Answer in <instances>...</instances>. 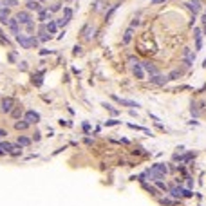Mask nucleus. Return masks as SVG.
Instances as JSON below:
<instances>
[{
    "label": "nucleus",
    "instance_id": "obj_1",
    "mask_svg": "<svg viewBox=\"0 0 206 206\" xmlns=\"http://www.w3.org/2000/svg\"><path fill=\"white\" fill-rule=\"evenodd\" d=\"M130 63H132V71H134V76L137 80H143V76H145V69H143V65L137 61L136 58H130Z\"/></svg>",
    "mask_w": 206,
    "mask_h": 206
},
{
    "label": "nucleus",
    "instance_id": "obj_2",
    "mask_svg": "<svg viewBox=\"0 0 206 206\" xmlns=\"http://www.w3.org/2000/svg\"><path fill=\"white\" fill-rule=\"evenodd\" d=\"M150 170H152L154 174H156V175H157V177H159V179H161V177H163V175H164V174H166V172H168V166H166V164H164V163H156V164H154V166L150 168Z\"/></svg>",
    "mask_w": 206,
    "mask_h": 206
},
{
    "label": "nucleus",
    "instance_id": "obj_3",
    "mask_svg": "<svg viewBox=\"0 0 206 206\" xmlns=\"http://www.w3.org/2000/svg\"><path fill=\"white\" fill-rule=\"evenodd\" d=\"M168 192H170V195H174V197H181V195L192 197V192H190V190H183L181 186H174V188H170Z\"/></svg>",
    "mask_w": 206,
    "mask_h": 206
},
{
    "label": "nucleus",
    "instance_id": "obj_4",
    "mask_svg": "<svg viewBox=\"0 0 206 206\" xmlns=\"http://www.w3.org/2000/svg\"><path fill=\"white\" fill-rule=\"evenodd\" d=\"M13 105H15V100L13 98H4L0 101V108H2L4 112H13Z\"/></svg>",
    "mask_w": 206,
    "mask_h": 206
},
{
    "label": "nucleus",
    "instance_id": "obj_5",
    "mask_svg": "<svg viewBox=\"0 0 206 206\" xmlns=\"http://www.w3.org/2000/svg\"><path fill=\"white\" fill-rule=\"evenodd\" d=\"M16 20H18V24H24V25H27L31 22V15L27 11H20V13H16V16H15Z\"/></svg>",
    "mask_w": 206,
    "mask_h": 206
},
{
    "label": "nucleus",
    "instance_id": "obj_6",
    "mask_svg": "<svg viewBox=\"0 0 206 206\" xmlns=\"http://www.w3.org/2000/svg\"><path fill=\"white\" fill-rule=\"evenodd\" d=\"M38 119H40V114H38L36 111H27V112H25V121L29 123V125H33V123H38Z\"/></svg>",
    "mask_w": 206,
    "mask_h": 206
},
{
    "label": "nucleus",
    "instance_id": "obj_7",
    "mask_svg": "<svg viewBox=\"0 0 206 206\" xmlns=\"http://www.w3.org/2000/svg\"><path fill=\"white\" fill-rule=\"evenodd\" d=\"M150 83H154V85H164L168 81V76H163V74H156V76H150Z\"/></svg>",
    "mask_w": 206,
    "mask_h": 206
},
{
    "label": "nucleus",
    "instance_id": "obj_8",
    "mask_svg": "<svg viewBox=\"0 0 206 206\" xmlns=\"http://www.w3.org/2000/svg\"><path fill=\"white\" fill-rule=\"evenodd\" d=\"M16 42L24 47V49H31V36H24V34H18Z\"/></svg>",
    "mask_w": 206,
    "mask_h": 206
},
{
    "label": "nucleus",
    "instance_id": "obj_9",
    "mask_svg": "<svg viewBox=\"0 0 206 206\" xmlns=\"http://www.w3.org/2000/svg\"><path fill=\"white\" fill-rule=\"evenodd\" d=\"M143 69H145V71L150 74V76H156V74H159V71H157V67L156 65H152V63H150V61H143Z\"/></svg>",
    "mask_w": 206,
    "mask_h": 206
},
{
    "label": "nucleus",
    "instance_id": "obj_10",
    "mask_svg": "<svg viewBox=\"0 0 206 206\" xmlns=\"http://www.w3.org/2000/svg\"><path fill=\"white\" fill-rule=\"evenodd\" d=\"M186 5L194 15H197V13L201 11V0H190V4H186Z\"/></svg>",
    "mask_w": 206,
    "mask_h": 206
},
{
    "label": "nucleus",
    "instance_id": "obj_11",
    "mask_svg": "<svg viewBox=\"0 0 206 206\" xmlns=\"http://www.w3.org/2000/svg\"><path fill=\"white\" fill-rule=\"evenodd\" d=\"M8 25H9V29H11V33L15 34V36H18V34H20V29H18V20H16V18H9V22H8Z\"/></svg>",
    "mask_w": 206,
    "mask_h": 206
},
{
    "label": "nucleus",
    "instance_id": "obj_12",
    "mask_svg": "<svg viewBox=\"0 0 206 206\" xmlns=\"http://www.w3.org/2000/svg\"><path fill=\"white\" fill-rule=\"evenodd\" d=\"M183 58H184V61H186V65H192V63H194V60H195V54H192V51L186 47V49L183 51Z\"/></svg>",
    "mask_w": 206,
    "mask_h": 206
},
{
    "label": "nucleus",
    "instance_id": "obj_13",
    "mask_svg": "<svg viewBox=\"0 0 206 206\" xmlns=\"http://www.w3.org/2000/svg\"><path fill=\"white\" fill-rule=\"evenodd\" d=\"M194 36H195V49L197 51H201L203 49V40H201V29H199V27H195L194 29Z\"/></svg>",
    "mask_w": 206,
    "mask_h": 206
},
{
    "label": "nucleus",
    "instance_id": "obj_14",
    "mask_svg": "<svg viewBox=\"0 0 206 206\" xmlns=\"http://www.w3.org/2000/svg\"><path fill=\"white\" fill-rule=\"evenodd\" d=\"M94 33H96V27H92L91 24H87V25L83 27V36H85L87 40H91V38L94 36Z\"/></svg>",
    "mask_w": 206,
    "mask_h": 206
},
{
    "label": "nucleus",
    "instance_id": "obj_15",
    "mask_svg": "<svg viewBox=\"0 0 206 206\" xmlns=\"http://www.w3.org/2000/svg\"><path fill=\"white\" fill-rule=\"evenodd\" d=\"M0 22H2L4 25H8V22H9V8L0 9Z\"/></svg>",
    "mask_w": 206,
    "mask_h": 206
},
{
    "label": "nucleus",
    "instance_id": "obj_16",
    "mask_svg": "<svg viewBox=\"0 0 206 206\" xmlns=\"http://www.w3.org/2000/svg\"><path fill=\"white\" fill-rule=\"evenodd\" d=\"M112 98L118 101V103H121V105H127V107H139L137 103H134V101H130V100H123V98H118V96H112Z\"/></svg>",
    "mask_w": 206,
    "mask_h": 206
},
{
    "label": "nucleus",
    "instance_id": "obj_17",
    "mask_svg": "<svg viewBox=\"0 0 206 206\" xmlns=\"http://www.w3.org/2000/svg\"><path fill=\"white\" fill-rule=\"evenodd\" d=\"M132 34H134V29H132V27H128V29L125 31V34H123V40H121V42L127 45L130 40H132Z\"/></svg>",
    "mask_w": 206,
    "mask_h": 206
},
{
    "label": "nucleus",
    "instance_id": "obj_18",
    "mask_svg": "<svg viewBox=\"0 0 206 206\" xmlns=\"http://www.w3.org/2000/svg\"><path fill=\"white\" fill-rule=\"evenodd\" d=\"M25 8L29 9V11H40V9H42V5H40L36 0H33V2H27L25 4Z\"/></svg>",
    "mask_w": 206,
    "mask_h": 206
},
{
    "label": "nucleus",
    "instance_id": "obj_19",
    "mask_svg": "<svg viewBox=\"0 0 206 206\" xmlns=\"http://www.w3.org/2000/svg\"><path fill=\"white\" fill-rule=\"evenodd\" d=\"M49 13H51L49 9H45V8H42V9L38 11V20H42V22H45V20L49 18Z\"/></svg>",
    "mask_w": 206,
    "mask_h": 206
},
{
    "label": "nucleus",
    "instance_id": "obj_20",
    "mask_svg": "<svg viewBox=\"0 0 206 206\" xmlns=\"http://www.w3.org/2000/svg\"><path fill=\"white\" fill-rule=\"evenodd\" d=\"M71 18H72V9L71 8H63V20L65 22H71Z\"/></svg>",
    "mask_w": 206,
    "mask_h": 206
},
{
    "label": "nucleus",
    "instance_id": "obj_21",
    "mask_svg": "<svg viewBox=\"0 0 206 206\" xmlns=\"http://www.w3.org/2000/svg\"><path fill=\"white\" fill-rule=\"evenodd\" d=\"M47 31H49V34L56 33V31H58V24H56V22H49V24H47Z\"/></svg>",
    "mask_w": 206,
    "mask_h": 206
},
{
    "label": "nucleus",
    "instance_id": "obj_22",
    "mask_svg": "<svg viewBox=\"0 0 206 206\" xmlns=\"http://www.w3.org/2000/svg\"><path fill=\"white\" fill-rule=\"evenodd\" d=\"M190 111H192V116H194V118H197V116L201 114V108H199L197 103H192V108H190Z\"/></svg>",
    "mask_w": 206,
    "mask_h": 206
},
{
    "label": "nucleus",
    "instance_id": "obj_23",
    "mask_svg": "<svg viewBox=\"0 0 206 206\" xmlns=\"http://www.w3.org/2000/svg\"><path fill=\"white\" fill-rule=\"evenodd\" d=\"M29 143H31V139H27V137H24V136L18 137V145H20V148H22V147H27Z\"/></svg>",
    "mask_w": 206,
    "mask_h": 206
},
{
    "label": "nucleus",
    "instance_id": "obj_24",
    "mask_svg": "<svg viewBox=\"0 0 206 206\" xmlns=\"http://www.w3.org/2000/svg\"><path fill=\"white\" fill-rule=\"evenodd\" d=\"M15 127H16V130H25L27 127H29V123H27V121L24 119V121H18V123H15Z\"/></svg>",
    "mask_w": 206,
    "mask_h": 206
},
{
    "label": "nucleus",
    "instance_id": "obj_25",
    "mask_svg": "<svg viewBox=\"0 0 206 206\" xmlns=\"http://www.w3.org/2000/svg\"><path fill=\"white\" fill-rule=\"evenodd\" d=\"M103 5H105V0H96L94 2V11H100Z\"/></svg>",
    "mask_w": 206,
    "mask_h": 206
},
{
    "label": "nucleus",
    "instance_id": "obj_26",
    "mask_svg": "<svg viewBox=\"0 0 206 206\" xmlns=\"http://www.w3.org/2000/svg\"><path fill=\"white\" fill-rule=\"evenodd\" d=\"M179 76H181V72H179V71H174V72L168 74V80H177Z\"/></svg>",
    "mask_w": 206,
    "mask_h": 206
},
{
    "label": "nucleus",
    "instance_id": "obj_27",
    "mask_svg": "<svg viewBox=\"0 0 206 206\" xmlns=\"http://www.w3.org/2000/svg\"><path fill=\"white\" fill-rule=\"evenodd\" d=\"M116 8H118V4H114V5H111V9H108V11H107V15H105V18H107V20L111 18V15H112V13L116 11Z\"/></svg>",
    "mask_w": 206,
    "mask_h": 206
},
{
    "label": "nucleus",
    "instance_id": "obj_28",
    "mask_svg": "<svg viewBox=\"0 0 206 206\" xmlns=\"http://www.w3.org/2000/svg\"><path fill=\"white\" fill-rule=\"evenodd\" d=\"M8 5V8H15L16 5V0H4V8Z\"/></svg>",
    "mask_w": 206,
    "mask_h": 206
},
{
    "label": "nucleus",
    "instance_id": "obj_29",
    "mask_svg": "<svg viewBox=\"0 0 206 206\" xmlns=\"http://www.w3.org/2000/svg\"><path fill=\"white\" fill-rule=\"evenodd\" d=\"M156 184H157V188H159V190H163V192H168V186H166V184H164V183H161V181H157Z\"/></svg>",
    "mask_w": 206,
    "mask_h": 206
},
{
    "label": "nucleus",
    "instance_id": "obj_30",
    "mask_svg": "<svg viewBox=\"0 0 206 206\" xmlns=\"http://www.w3.org/2000/svg\"><path fill=\"white\" fill-rule=\"evenodd\" d=\"M31 47H34V49L38 47V38L36 36H31Z\"/></svg>",
    "mask_w": 206,
    "mask_h": 206
},
{
    "label": "nucleus",
    "instance_id": "obj_31",
    "mask_svg": "<svg viewBox=\"0 0 206 206\" xmlns=\"http://www.w3.org/2000/svg\"><path fill=\"white\" fill-rule=\"evenodd\" d=\"M60 9H61V4H54L49 11H51V13H56V11H60Z\"/></svg>",
    "mask_w": 206,
    "mask_h": 206
},
{
    "label": "nucleus",
    "instance_id": "obj_32",
    "mask_svg": "<svg viewBox=\"0 0 206 206\" xmlns=\"http://www.w3.org/2000/svg\"><path fill=\"white\" fill-rule=\"evenodd\" d=\"M25 29L29 31V33H33V31H34V24H33V20H31V22H29V24L25 25Z\"/></svg>",
    "mask_w": 206,
    "mask_h": 206
},
{
    "label": "nucleus",
    "instance_id": "obj_33",
    "mask_svg": "<svg viewBox=\"0 0 206 206\" xmlns=\"http://www.w3.org/2000/svg\"><path fill=\"white\" fill-rule=\"evenodd\" d=\"M22 116V108H16V111H13V118H20Z\"/></svg>",
    "mask_w": 206,
    "mask_h": 206
},
{
    "label": "nucleus",
    "instance_id": "obj_34",
    "mask_svg": "<svg viewBox=\"0 0 206 206\" xmlns=\"http://www.w3.org/2000/svg\"><path fill=\"white\" fill-rule=\"evenodd\" d=\"M56 24H58V27H63V25H67L69 22H65L63 18H60V20H56Z\"/></svg>",
    "mask_w": 206,
    "mask_h": 206
},
{
    "label": "nucleus",
    "instance_id": "obj_35",
    "mask_svg": "<svg viewBox=\"0 0 206 206\" xmlns=\"http://www.w3.org/2000/svg\"><path fill=\"white\" fill-rule=\"evenodd\" d=\"M74 54H76V56H78V54H81V45H74V51H72Z\"/></svg>",
    "mask_w": 206,
    "mask_h": 206
},
{
    "label": "nucleus",
    "instance_id": "obj_36",
    "mask_svg": "<svg viewBox=\"0 0 206 206\" xmlns=\"http://www.w3.org/2000/svg\"><path fill=\"white\" fill-rule=\"evenodd\" d=\"M45 31H47V25H40L38 27V33L40 34H45Z\"/></svg>",
    "mask_w": 206,
    "mask_h": 206
},
{
    "label": "nucleus",
    "instance_id": "obj_37",
    "mask_svg": "<svg viewBox=\"0 0 206 206\" xmlns=\"http://www.w3.org/2000/svg\"><path fill=\"white\" fill-rule=\"evenodd\" d=\"M49 38H51V34H40V40H42V42H47Z\"/></svg>",
    "mask_w": 206,
    "mask_h": 206
},
{
    "label": "nucleus",
    "instance_id": "obj_38",
    "mask_svg": "<svg viewBox=\"0 0 206 206\" xmlns=\"http://www.w3.org/2000/svg\"><path fill=\"white\" fill-rule=\"evenodd\" d=\"M136 25H139V20H137V18H134V20H132V24H130V27H132V29H134Z\"/></svg>",
    "mask_w": 206,
    "mask_h": 206
},
{
    "label": "nucleus",
    "instance_id": "obj_39",
    "mask_svg": "<svg viewBox=\"0 0 206 206\" xmlns=\"http://www.w3.org/2000/svg\"><path fill=\"white\" fill-rule=\"evenodd\" d=\"M145 188L150 192V194H156V188H152V186H148V184H145Z\"/></svg>",
    "mask_w": 206,
    "mask_h": 206
},
{
    "label": "nucleus",
    "instance_id": "obj_40",
    "mask_svg": "<svg viewBox=\"0 0 206 206\" xmlns=\"http://www.w3.org/2000/svg\"><path fill=\"white\" fill-rule=\"evenodd\" d=\"M40 54H51V51H47V49H42V51H40Z\"/></svg>",
    "mask_w": 206,
    "mask_h": 206
},
{
    "label": "nucleus",
    "instance_id": "obj_41",
    "mask_svg": "<svg viewBox=\"0 0 206 206\" xmlns=\"http://www.w3.org/2000/svg\"><path fill=\"white\" fill-rule=\"evenodd\" d=\"M2 136H8V132H5V130H2V128H0V137H2Z\"/></svg>",
    "mask_w": 206,
    "mask_h": 206
},
{
    "label": "nucleus",
    "instance_id": "obj_42",
    "mask_svg": "<svg viewBox=\"0 0 206 206\" xmlns=\"http://www.w3.org/2000/svg\"><path fill=\"white\" fill-rule=\"evenodd\" d=\"M164 0H152V4H163Z\"/></svg>",
    "mask_w": 206,
    "mask_h": 206
},
{
    "label": "nucleus",
    "instance_id": "obj_43",
    "mask_svg": "<svg viewBox=\"0 0 206 206\" xmlns=\"http://www.w3.org/2000/svg\"><path fill=\"white\" fill-rule=\"evenodd\" d=\"M2 5H4V2H0V9H2Z\"/></svg>",
    "mask_w": 206,
    "mask_h": 206
},
{
    "label": "nucleus",
    "instance_id": "obj_44",
    "mask_svg": "<svg viewBox=\"0 0 206 206\" xmlns=\"http://www.w3.org/2000/svg\"><path fill=\"white\" fill-rule=\"evenodd\" d=\"M27 2H33V0H27Z\"/></svg>",
    "mask_w": 206,
    "mask_h": 206
}]
</instances>
